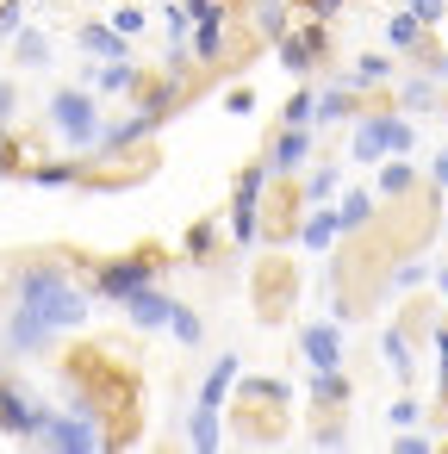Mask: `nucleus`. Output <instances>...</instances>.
Here are the masks:
<instances>
[{"mask_svg": "<svg viewBox=\"0 0 448 454\" xmlns=\"http://www.w3.org/2000/svg\"><path fill=\"white\" fill-rule=\"evenodd\" d=\"M88 286H75V274L63 262H26L13 274V305L0 324V348L7 355H44L63 330L88 324Z\"/></svg>", "mask_w": 448, "mask_h": 454, "instance_id": "1", "label": "nucleus"}, {"mask_svg": "<svg viewBox=\"0 0 448 454\" xmlns=\"http://www.w3.org/2000/svg\"><path fill=\"white\" fill-rule=\"evenodd\" d=\"M417 150V125L405 119V106L392 113H355L349 131V162H386V156H411Z\"/></svg>", "mask_w": 448, "mask_h": 454, "instance_id": "2", "label": "nucleus"}, {"mask_svg": "<svg viewBox=\"0 0 448 454\" xmlns=\"http://www.w3.org/2000/svg\"><path fill=\"white\" fill-rule=\"evenodd\" d=\"M44 113H51V131L69 144V156H88V150L100 144V131H106L100 94H94V88H57Z\"/></svg>", "mask_w": 448, "mask_h": 454, "instance_id": "3", "label": "nucleus"}, {"mask_svg": "<svg viewBox=\"0 0 448 454\" xmlns=\"http://www.w3.org/2000/svg\"><path fill=\"white\" fill-rule=\"evenodd\" d=\"M150 280H162V255L156 249H138V255H113V262H100L94 268V299H106V305H125L138 286H150Z\"/></svg>", "mask_w": 448, "mask_h": 454, "instance_id": "4", "label": "nucleus"}, {"mask_svg": "<svg viewBox=\"0 0 448 454\" xmlns=\"http://www.w3.org/2000/svg\"><path fill=\"white\" fill-rule=\"evenodd\" d=\"M268 162H249L237 175V193H231V243L237 249H255V231H262V193H268Z\"/></svg>", "mask_w": 448, "mask_h": 454, "instance_id": "5", "label": "nucleus"}, {"mask_svg": "<svg viewBox=\"0 0 448 454\" xmlns=\"http://www.w3.org/2000/svg\"><path fill=\"white\" fill-rule=\"evenodd\" d=\"M38 448H63V454H94V448H113V435L100 429L94 411H51Z\"/></svg>", "mask_w": 448, "mask_h": 454, "instance_id": "6", "label": "nucleus"}, {"mask_svg": "<svg viewBox=\"0 0 448 454\" xmlns=\"http://www.w3.org/2000/svg\"><path fill=\"white\" fill-rule=\"evenodd\" d=\"M44 423H51V404H44V398H32L26 386H13L7 373H0V429L20 435V442H38V435H44Z\"/></svg>", "mask_w": 448, "mask_h": 454, "instance_id": "7", "label": "nucleus"}, {"mask_svg": "<svg viewBox=\"0 0 448 454\" xmlns=\"http://www.w3.org/2000/svg\"><path fill=\"white\" fill-rule=\"evenodd\" d=\"M274 51H280V69H287V75H311V69L324 63V26H318V20L287 26V38H274Z\"/></svg>", "mask_w": 448, "mask_h": 454, "instance_id": "8", "label": "nucleus"}, {"mask_svg": "<svg viewBox=\"0 0 448 454\" xmlns=\"http://www.w3.org/2000/svg\"><path fill=\"white\" fill-rule=\"evenodd\" d=\"M299 355H305V367H311V373L342 367V324H336V317L305 324V330H299Z\"/></svg>", "mask_w": 448, "mask_h": 454, "instance_id": "9", "label": "nucleus"}, {"mask_svg": "<svg viewBox=\"0 0 448 454\" xmlns=\"http://www.w3.org/2000/svg\"><path fill=\"white\" fill-rule=\"evenodd\" d=\"M311 162V125H280L268 144V175H299Z\"/></svg>", "mask_w": 448, "mask_h": 454, "instance_id": "10", "label": "nucleus"}, {"mask_svg": "<svg viewBox=\"0 0 448 454\" xmlns=\"http://www.w3.org/2000/svg\"><path fill=\"white\" fill-rule=\"evenodd\" d=\"M82 88H94V94H138V88H144V69H138L131 57H119V63H88Z\"/></svg>", "mask_w": 448, "mask_h": 454, "instance_id": "11", "label": "nucleus"}, {"mask_svg": "<svg viewBox=\"0 0 448 454\" xmlns=\"http://www.w3.org/2000/svg\"><path fill=\"white\" fill-rule=\"evenodd\" d=\"M75 44H82V57H94V63H119V57H131V38L113 32L106 20H88V26L75 32Z\"/></svg>", "mask_w": 448, "mask_h": 454, "instance_id": "12", "label": "nucleus"}, {"mask_svg": "<svg viewBox=\"0 0 448 454\" xmlns=\"http://www.w3.org/2000/svg\"><path fill=\"white\" fill-rule=\"evenodd\" d=\"M169 311H175V299L150 280V286H138L131 299H125V317L138 324V330H169Z\"/></svg>", "mask_w": 448, "mask_h": 454, "instance_id": "13", "label": "nucleus"}, {"mask_svg": "<svg viewBox=\"0 0 448 454\" xmlns=\"http://www.w3.org/2000/svg\"><path fill=\"white\" fill-rule=\"evenodd\" d=\"M386 51H398V57H429V26L398 7V13L386 20Z\"/></svg>", "mask_w": 448, "mask_h": 454, "instance_id": "14", "label": "nucleus"}, {"mask_svg": "<svg viewBox=\"0 0 448 454\" xmlns=\"http://www.w3.org/2000/svg\"><path fill=\"white\" fill-rule=\"evenodd\" d=\"M361 113V94L349 88V82H330L324 94H318V113H311V125H342V119H355Z\"/></svg>", "mask_w": 448, "mask_h": 454, "instance_id": "15", "label": "nucleus"}, {"mask_svg": "<svg viewBox=\"0 0 448 454\" xmlns=\"http://www.w3.org/2000/svg\"><path fill=\"white\" fill-rule=\"evenodd\" d=\"M392 75H398V69H392V57H386V51H373V57H355V69H349L342 82H349L355 94H373V88H392Z\"/></svg>", "mask_w": 448, "mask_h": 454, "instance_id": "16", "label": "nucleus"}, {"mask_svg": "<svg viewBox=\"0 0 448 454\" xmlns=\"http://www.w3.org/2000/svg\"><path fill=\"white\" fill-rule=\"evenodd\" d=\"M293 237H299L311 255H318V249H330V243L342 237V224H336V206H311V212H305V224H299Z\"/></svg>", "mask_w": 448, "mask_h": 454, "instance_id": "17", "label": "nucleus"}, {"mask_svg": "<svg viewBox=\"0 0 448 454\" xmlns=\"http://www.w3.org/2000/svg\"><path fill=\"white\" fill-rule=\"evenodd\" d=\"M243 380V361L237 355H218L212 361V373H206V386H200V404H212V411H224V398H231V386Z\"/></svg>", "mask_w": 448, "mask_h": 454, "instance_id": "18", "label": "nucleus"}, {"mask_svg": "<svg viewBox=\"0 0 448 454\" xmlns=\"http://www.w3.org/2000/svg\"><path fill=\"white\" fill-rule=\"evenodd\" d=\"M51 57H57V51H51L44 32H32V26L13 32V69H51Z\"/></svg>", "mask_w": 448, "mask_h": 454, "instance_id": "19", "label": "nucleus"}, {"mask_svg": "<svg viewBox=\"0 0 448 454\" xmlns=\"http://www.w3.org/2000/svg\"><path fill=\"white\" fill-rule=\"evenodd\" d=\"M417 187V168L405 162V156H386L380 162V187H373V200H405Z\"/></svg>", "mask_w": 448, "mask_h": 454, "instance_id": "20", "label": "nucleus"}, {"mask_svg": "<svg viewBox=\"0 0 448 454\" xmlns=\"http://www.w3.org/2000/svg\"><path fill=\"white\" fill-rule=\"evenodd\" d=\"M336 224H342V237H349V231H367V224H373V193H367V187H349V193L336 200Z\"/></svg>", "mask_w": 448, "mask_h": 454, "instance_id": "21", "label": "nucleus"}, {"mask_svg": "<svg viewBox=\"0 0 448 454\" xmlns=\"http://www.w3.org/2000/svg\"><path fill=\"white\" fill-rule=\"evenodd\" d=\"M218 442H224V429H218V411H212V404H193V417H187V448L212 454Z\"/></svg>", "mask_w": 448, "mask_h": 454, "instance_id": "22", "label": "nucleus"}, {"mask_svg": "<svg viewBox=\"0 0 448 454\" xmlns=\"http://www.w3.org/2000/svg\"><path fill=\"white\" fill-rule=\"evenodd\" d=\"M169 336H175L181 348H200V342H206V317H200L193 305L175 299V311H169Z\"/></svg>", "mask_w": 448, "mask_h": 454, "instance_id": "23", "label": "nucleus"}, {"mask_svg": "<svg viewBox=\"0 0 448 454\" xmlns=\"http://www.w3.org/2000/svg\"><path fill=\"white\" fill-rule=\"evenodd\" d=\"M336 187H342V168H336V162H324V168H311V175H305L299 200H305V206H324V200H336Z\"/></svg>", "mask_w": 448, "mask_h": 454, "instance_id": "24", "label": "nucleus"}, {"mask_svg": "<svg viewBox=\"0 0 448 454\" xmlns=\"http://www.w3.org/2000/svg\"><path fill=\"white\" fill-rule=\"evenodd\" d=\"M380 355H386V367H392L398 380L417 373V355H411V336H405V330H386V336H380Z\"/></svg>", "mask_w": 448, "mask_h": 454, "instance_id": "25", "label": "nucleus"}, {"mask_svg": "<svg viewBox=\"0 0 448 454\" xmlns=\"http://www.w3.org/2000/svg\"><path fill=\"white\" fill-rule=\"evenodd\" d=\"M311 404H318V411H330V404H349V380H342V367H324V373H311Z\"/></svg>", "mask_w": 448, "mask_h": 454, "instance_id": "26", "label": "nucleus"}, {"mask_svg": "<svg viewBox=\"0 0 448 454\" xmlns=\"http://www.w3.org/2000/svg\"><path fill=\"white\" fill-rule=\"evenodd\" d=\"M398 106H405V113H429V106H436V75L423 69V75L398 82Z\"/></svg>", "mask_w": 448, "mask_h": 454, "instance_id": "27", "label": "nucleus"}, {"mask_svg": "<svg viewBox=\"0 0 448 454\" xmlns=\"http://www.w3.org/2000/svg\"><path fill=\"white\" fill-rule=\"evenodd\" d=\"M26 181H32V187H75V181H82V162H32Z\"/></svg>", "mask_w": 448, "mask_h": 454, "instance_id": "28", "label": "nucleus"}, {"mask_svg": "<svg viewBox=\"0 0 448 454\" xmlns=\"http://www.w3.org/2000/svg\"><path fill=\"white\" fill-rule=\"evenodd\" d=\"M113 32H125V38H144V26H150V13L138 7V0H125V7H113V20H106Z\"/></svg>", "mask_w": 448, "mask_h": 454, "instance_id": "29", "label": "nucleus"}, {"mask_svg": "<svg viewBox=\"0 0 448 454\" xmlns=\"http://www.w3.org/2000/svg\"><path fill=\"white\" fill-rule=\"evenodd\" d=\"M237 392H243V398H268V404H287V398H293L287 380H237Z\"/></svg>", "mask_w": 448, "mask_h": 454, "instance_id": "30", "label": "nucleus"}, {"mask_svg": "<svg viewBox=\"0 0 448 454\" xmlns=\"http://www.w3.org/2000/svg\"><path fill=\"white\" fill-rule=\"evenodd\" d=\"M311 113H318V94H311V88H299V94L287 100V113H280V125H311Z\"/></svg>", "mask_w": 448, "mask_h": 454, "instance_id": "31", "label": "nucleus"}, {"mask_svg": "<svg viewBox=\"0 0 448 454\" xmlns=\"http://www.w3.org/2000/svg\"><path fill=\"white\" fill-rule=\"evenodd\" d=\"M212 243H218V231L212 224H193L187 231V262H212Z\"/></svg>", "mask_w": 448, "mask_h": 454, "instance_id": "32", "label": "nucleus"}, {"mask_svg": "<svg viewBox=\"0 0 448 454\" xmlns=\"http://www.w3.org/2000/svg\"><path fill=\"white\" fill-rule=\"evenodd\" d=\"M398 7H405V13H417L423 26H442V20H448V0H398Z\"/></svg>", "mask_w": 448, "mask_h": 454, "instance_id": "33", "label": "nucleus"}, {"mask_svg": "<svg viewBox=\"0 0 448 454\" xmlns=\"http://www.w3.org/2000/svg\"><path fill=\"white\" fill-rule=\"evenodd\" d=\"M423 280H429L423 262H398V268H392V286H398V293H411V286H423Z\"/></svg>", "mask_w": 448, "mask_h": 454, "instance_id": "34", "label": "nucleus"}, {"mask_svg": "<svg viewBox=\"0 0 448 454\" xmlns=\"http://www.w3.org/2000/svg\"><path fill=\"white\" fill-rule=\"evenodd\" d=\"M392 448H398V454H429V448H436V435H423V429H398V435H392Z\"/></svg>", "mask_w": 448, "mask_h": 454, "instance_id": "35", "label": "nucleus"}, {"mask_svg": "<svg viewBox=\"0 0 448 454\" xmlns=\"http://www.w3.org/2000/svg\"><path fill=\"white\" fill-rule=\"evenodd\" d=\"M26 26V7H20V0H0V38H7L13 44V32Z\"/></svg>", "mask_w": 448, "mask_h": 454, "instance_id": "36", "label": "nucleus"}, {"mask_svg": "<svg viewBox=\"0 0 448 454\" xmlns=\"http://www.w3.org/2000/svg\"><path fill=\"white\" fill-rule=\"evenodd\" d=\"M13 119H20V88L0 82V131H13Z\"/></svg>", "mask_w": 448, "mask_h": 454, "instance_id": "37", "label": "nucleus"}, {"mask_svg": "<svg viewBox=\"0 0 448 454\" xmlns=\"http://www.w3.org/2000/svg\"><path fill=\"white\" fill-rule=\"evenodd\" d=\"M386 417H392V429H411V423L423 417V404H417V398H392V411H386Z\"/></svg>", "mask_w": 448, "mask_h": 454, "instance_id": "38", "label": "nucleus"}, {"mask_svg": "<svg viewBox=\"0 0 448 454\" xmlns=\"http://www.w3.org/2000/svg\"><path fill=\"white\" fill-rule=\"evenodd\" d=\"M436 386H442V398H448V324H436Z\"/></svg>", "mask_w": 448, "mask_h": 454, "instance_id": "39", "label": "nucleus"}, {"mask_svg": "<svg viewBox=\"0 0 448 454\" xmlns=\"http://www.w3.org/2000/svg\"><path fill=\"white\" fill-rule=\"evenodd\" d=\"M0 175H20V144H13V131H0Z\"/></svg>", "mask_w": 448, "mask_h": 454, "instance_id": "40", "label": "nucleus"}, {"mask_svg": "<svg viewBox=\"0 0 448 454\" xmlns=\"http://www.w3.org/2000/svg\"><path fill=\"white\" fill-rule=\"evenodd\" d=\"M224 106H231L237 119H249V113H255V94H249V88H231V94H224Z\"/></svg>", "mask_w": 448, "mask_h": 454, "instance_id": "41", "label": "nucleus"}, {"mask_svg": "<svg viewBox=\"0 0 448 454\" xmlns=\"http://www.w3.org/2000/svg\"><path fill=\"white\" fill-rule=\"evenodd\" d=\"M311 442H318V448H342V442H349V429H342V423H336V429H318V435H311Z\"/></svg>", "mask_w": 448, "mask_h": 454, "instance_id": "42", "label": "nucleus"}, {"mask_svg": "<svg viewBox=\"0 0 448 454\" xmlns=\"http://www.w3.org/2000/svg\"><path fill=\"white\" fill-rule=\"evenodd\" d=\"M429 181H436V187H448V150H436V156H429Z\"/></svg>", "mask_w": 448, "mask_h": 454, "instance_id": "43", "label": "nucleus"}, {"mask_svg": "<svg viewBox=\"0 0 448 454\" xmlns=\"http://www.w3.org/2000/svg\"><path fill=\"white\" fill-rule=\"evenodd\" d=\"M436 293H448V262H442V268H436Z\"/></svg>", "mask_w": 448, "mask_h": 454, "instance_id": "44", "label": "nucleus"}]
</instances>
